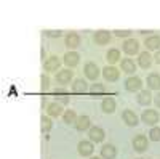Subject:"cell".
<instances>
[{"label": "cell", "mask_w": 160, "mask_h": 159, "mask_svg": "<svg viewBox=\"0 0 160 159\" xmlns=\"http://www.w3.org/2000/svg\"><path fill=\"white\" fill-rule=\"evenodd\" d=\"M61 68V60L58 55H51L48 56L45 61H43V71L45 74H50V72H58Z\"/></svg>", "instance_id": "6da1fadb"}, {"label": "cell", "mask_w": 160, "mask_h": 159, "mask_svg": "<svg viewBox=\"0 0 160 159\" xmlns=\"http://www.w3.org/2000/svg\"><path fill=\"white\" fill-rule=\"evenodd\" d=\"M72 79H74L72 69H59L55 74V81L58 82V87H66L68 84L72 82Z\"/></svg>", "instance_id": "7a4b0ae2"}, {"label": "cell", "mask_w": 160, "mask_h": 159, "mask_svg": "<svg viewBox=\"0 0 160 159\" xmlns=\"http://www.w3.org/2000/svg\"><path fill=\"white\" fill-rule=\"evenodd\" d=\"M122 50L125 55L128 56H135V55H139V42L136 39H127V40L122 44Z\"/></svg>", "instance_id": "3957f363"}, {"label": "cell", "mask_w": 160, "mask_h": 159, "mask_svg": "<svg viewBox=\"0 0 160 159\" xmlns=\"http://www.w3.org/2000/svg\"><path fill=\"white\" fill-rule=\"evenodd\" d=\"M141 121L146 124V125H155L158 121H160V114H158V111H155V109H144L142 113H141Z\"/></svg>", "instance_id": "277c9868"}, {"label": "cell", "mask_w": 160, "mask_h": 159, "mask_svg": "<svg viewBox=\"0 0 160 159\" xmlns=\"http://www.w3.org/2000/svg\"><path fill=\"white\" fill-rule=\"evenodd\" d=\"M101 74H102L106 82H117L118 77H120V71L115 68V66H111V64L104 66V68L101 69Z\"/></svg>", "instance_id": "5b68a950"}, {"label": "cell", "mask_w": 160, "mask_h": 159, "mask_svg": "<svg viewBox=\"0 0 160 159\" xmlns=\"http://www.w3.org/2000/svg\"><path fill=\"white\" fill-rule=\"evenodd\" d=\"M83 74H85V77L88 79V81H98V77H99V66L96 63H93V61L85 63Z\"/></svg>", "instance_id": "8992f818"}, {"label": "cell", "mask_w": 160, "mask_h": 159, "mask_svg": "<svg viewBox=\"0 0 160 159\" xmlns=\"http://www.w3.org/2000/svg\"><path fill=\"white\" fill-rule=\"evenodd\" d=\"M131 145H133V150L136 153H144L149 146V138L144 135H135L131 140Z\"/></svg>", "instance_id": "52a82bcc"}, {"label": "cell", "mask_w": 160, "mask_h": 159, "mask_svg": "<svg viewBox=\"0 0 160 159\" xmlns=\"http://www.w3.org/2000/svg\"><path fill=\"white\" fill-rule=\"evenodd\" d=\"M123 87L127 92H141L142 90V81L138 76H130L123 82Z\"/></svg>", "instance_id": "ba28073f"}, {"label": "cell", "mask_w": 160, "mask_h": 159, "mask_svg": "<svg viewBox=\"0 0 160 159\" xmlns=\"http://www.w3.org/2000/svg\"><path fill=\"white\" fill-rule=\"evenodd\" d=\"M71 92H72V93H75V95H82V93H87V92H90V87H88V84H87L85 79L77 77V79H74V82H72V85H71Z\"/></svg>", "instance_id": "9c48e42d"}, {"label": "cell", "mask_w": 160, "mask_h": 159, "mask_svg": "<svg viewBox=\"0 0 160 159\" xmlns=\"http://www.w3.org/2000/svg\"><path fill=\"white\" fill-rule=\"evenodd\" d=\"M77 151H78L80 156L88 157V156H91L93 153H95V143L90 141V140H82V141H78Z\"/></svg>", "instance_id": "30bf717a"}, {"label": "cell", "mask_w": 160, "mask_h": 159, "mask_svg": "<svg viewBox=\"0 0 160 159\" xmlns=\"http://www.w3.org/2000/svg\"><path fill=\"white\" fill-rule=\"evenodd\" d=\"M111 39H112L111 32L106 31V29H99V31H96L95 34H93V42H95L96 45H99V47L108 45L111 42Z\"/></svg>", "instance_id": "8fae6325"}, {"label": "cell", "mask_w": 160, "mask_h": 159, "mask_svg": "<svg viewBox=\"0 0 160 159\" xmlns=\"http://www.w3.org/2000/svg\"><path fill=\"white\" fill-rule=\"evenodd\" d=\"M47 116H50V117H59V116H62L64 114V104H61L59 101H51V103H48V106H47Z\"/></svg>", "instance_id": "7c38bea8"}, {"label": "cell", "mask_w": 160, "mask_h": 159, "mask_svg": "<svg viewBox=\"0 0 160 159\" xmlns=\"http://www.w3.org/2000/svg\"><path fill=\"white\" fill-rule=\"evenodd\" d=\"M88 137H90V141H93V143H101L106 138V132H104V129H101L98 125H91V129L88 130Z\"/></svg>", "instance_id": "4fadbf2b"}, {"label": "cell", "mask_w": 160, "mask_h": 159, "mask_svg": "<svg viewBox=\"0 0 160 159\" xmlns=\"http://www.w3.org/2000/svg\"><path fill=\"white\" fill-rule=\"evenodd\" d=\"M152 64H154V55H151L149 51H141L138 55V66L141 69H151Z\"/></svg>", "instance_id": "5bb4252c"}, {"label": "cell", "mask_w": 160, "mask_h": 159, "mask_svg": "<svg viewBox=\"0 0 160 159\" xmlns=\"http://www.w3.org/2000/svg\"><path fill=\"white\" fill-rule=\"evenodd\" d=\"M80 42L82 40H80V35L77 32H68L64 35V45L72 51H75V48L80 45Z\"/></svg>", "instance_id": "9a60e30c"}, {"label": "cell", "mask_w": 160, "mask_h": 159, "mask_svg": "<svg viewBox=\"0 0 160 159\" xmlns=\"http://www.w3.org/2000/svg\"><path fill=\"white\" fill-rule=\"evenodd\" d=\"M62 61H64V64L68 66V68H75V66L78 64V61H80V55H78L77 51L69 50V51H66V53H64Z\"/></svg>", "instance_id": "2e32d148"}, {"label": "cell", "mask_w": 160, "mask_h": 159, "mask_svg": "<svg viewBox=\"0 0 160 159\" xmlns=\"http://www.w3.org/2000/svg\"><path fill=\"white\" fill-rule=\"evenodd\" d=\"M154 101V97L151 93V90H141L138 92V95H136V103L141 104V106H151V103Z\"/></svg>", "instance_id": "e0dca14e"}, {"label": "cell", "mask_w": 160, "mask_h": 159, "mask_svg": "<svg viewBox=\"0 0 160 159\" xmlns=\"http://www.w3.org/2000/svg\"><path fill=\"white\" fill-rule=\"evenodd\" d=\"M122 121H123L125 125H128V127H136L138 122H139V119H138V116L133 113L131 109H125V111L122 113Z\"/></svg>", "instance_id": "ac0fdd59"}, {"label": "cell", "mask_w": 160, "mask_h": 159, "mask_svg": "<svg viewBox=\"0 0 160 159\" xmlns=\"http://www.w3.org/2000/svg\"><path fill=\"white\" fill-rule=\"evenodd\" d=\"M101 157L102 159H115L117 157V148L112 143H106L101 146Z\"/></svg>", "instance_id": "d6986e66"}, {"label": "cell", "mask_w": 160, "mask_h": 159, "mask_svg": "<svg viewBox=\"0 0 160 159\" xmlns=\"http://www.w3.org/2000/svg\"><path fill=\"white\" fill-rule=\"evenodd\" d=\"M101 109H102V113H106V114H114L115 109H117V103H115V100H114L112 97L104 98V100L101 101Z\"/></svg>", "instance_id": "ffe728a7"}, {"label": "cell", "mask_w": 160, "mask_h": 159, "mask_svg": "<svg viewBox=\"0 0 160 159\" xmlns=\"http://www.w3.org/2000/svg\"><path fill=\"white\" fill-rule=\"evenodd\" d=\"M120 69H122L125 74L133 76L135 71H136V63L133 61L131 58H123V60H120Z\"/></svg>", "instance_id": "44dd1931"}, {"label": "cell", "mask_w": 160, "mask_h": 159, "mask_svg": "<svg viewBox=\"0 0 160 159\" xmlns=\"http://www.w3.org/2000/svg\"><path fill=\"white\" fill-rule=\"evenodd\" d=\"M75 130L78 132H85V130H90L91 129V121H90V117L88 116H78L77 117V121H75Z\"/></svg>", "instance_id": "7402d4cb"}, {"label": "cell", "mask_w": 160, "mask_h": 159, "mask_svg": "<svg viewBox=\"0 0 160 159\" xmlns=\"http://www.w3.org/2000/svg\"><path fill=\"white\" fill-rule=\"evenodd\" d=\"M144 45H146V48H148V51L151 50H160V35H157V34H152V35H149V37H146V40H144Z\"/></svg>", "instance_id": "603a6c76"}, {"label": "cell", "mask_w": 160, "mask_h": 159, "mask_svg": "<svg viewBox=\"0 0 160 159\" xmlns=\"http://www.w3.org/2000/svg\"><path fill=\"white\" fill-rule=\"evenodd\" d=\"M146 84H148L149 90H158L160 92V74L157 72H151L148 77H146Z\"/></svg>", "instance_id": "cb8c5ba5"}, {"label": "cell", "mask_w": 160, "mask_h": 159, "mask_svg": "<svg viewBox=\"0 0 160 159\" xmlns=\"http://www.w3.org/2000/svg\"><path fill=\"white\" fill-rule=\"evenodd\" d=\"M106 60H108V63L111 66H114L117 61H120V50L117 48H109L108 53H106Z\"/></svg>", "instance_id": "d4e9b609"}, {"label": "cell", "mask_w": 160, "mask_h": 159, "mask_svg": "<svg viewBox=\"0 0 160 159\" xmlns=\"http://www.w3.org/2000/svg\"><path fill=\"white\" fill-rule=\"evenodd\" d=\"M40 129H42L43 134H48V132L53 129V121H51V117L43 114L42 117H40Z\"/></svg>", "instance_id": "484cf974"}, {"label": "cell", "mask_w": 160, "mask_h": 159, "mask_svg": "<svg viewBox=\"0 0 160 159\" xmlns=\"http://www.w3.org/2000/svg\"><path fill=\"white\" fill-rule=\"evenodd\" d=\"M77 113L74 111V109H66L64 111V114H62V121H64V124H75V121H77Z\"/></svg>", "instance_id": "4316f807"}, {"label": "cell", "mask_w": 160, "mask_h": 159, "mask_svg": "<svg viewBox=\"0 0 160 159\" xmlns=\"http://www.w3.org/2000/svg\"><path fill=\"white\" fill-rule=\"evenodd\" d=\"M106 92V85L101 84V82H95L90 85V93L91 95H102Z\"/></svg>", "instance_id": "83f0119b"}, {"label": "cell", "mask_w": 160, "mask_h": 159, "mask_svg": "<svg viewBox=\"0 0 160 159\" xmlns=\"http://www.w3.org/2000/svg\"><path fill=\"white\" fill-rule=\"evenodd\" d=\"M40 90H42L43 93H47V92L50 90V77L45 72L40 76Z\"/></svg>", "instance_id": "f1b7e54d"}, {"label": "cell", "mask_w": 160, "mask_h": 159, "mask_svg": "<svg viewBox=\"0 0 160 159\" xmlns=\"http://www.w3.org/2000/svg\"><path fill=\"white\" fill-rule=\"evenodd\" d=\"M131 32L133 31H130V29H115L114 31V35L115 37H120V39H130V35H131Z\"/></svg>", "instance_id": "f546056e"}, {"label": "cell", "mask_w": 160, "mask_h": 159, "mask_svg": "<svg viewBox=\"0 0 160 159\" xmlns=\"http://www.w3.org/2000/svg\"><path fill=\"white\" fill-rule=\"evenodd\" d=\"M149 140L151 141H160V127H152L149 132Z\"/></svg>", "instance_id": "4dcf8cb0"}, {"label": "cell", "mask_w": 160, "mask_h": 159, "mask_svg": "<svg viewBox=\"0 0 160 159\" xmlns=\"http://www.w3.org/2000/svg\"><path fill=\"white\" fill-rule=\"evenodd\" d=\"M53 93H55V97H68V90H66V87H56L53 88Z\"/></svg>", "instance_id": "1f68e13d"}, {"label": "cell", "mask_w": 160, "mask_h": 159, "mask_svg": "<svg viewBox=\"0 0 160 159\" xmlns=\"http://www.w3.org/2000/svg\"><path fill=\"white\" fill-rule=\"evenodd\" d=\"M43 34H45L47 37H50V39H58V37L62 35V31H56V29H55V31H45Z\"/></svg>", "instance_id": "d6a6232c"}, {"label": "cell", "mask_w": 160, "mask_h": 159, "mask_svg": "<svg viewBox=\"0 0 160 159\" xmlns=\"http://www.w3.org/2000/svg\"><path fill=\"white\" fill-rule=\"evenodd\" d=\"M154 63L160 64V50H157V51L154 53Z\"/></svg>", "instance_id": "836d02e7"}, {"label": "cell", "mask_w": 160, "mask_h": 159, "mask_svg": "<svg viewBox=\"0 0 160 159\" xmlns=\"http://www.w3.org/2000/svg\"><path fill=\"white\" fill-rule=\"evenodd\" d=\"M154 103H155V106H157V108H160V92H158V93L154 97Z\"/></svg>", "instance_id": "e575fe53"}, {"label": "cell", "mask_w": 160, "mask_h": 159, "mask_svg": "<svg viewBox=\"0 0 160 159\" xmlns=\"http://www.w3.org/2000/svg\"><path fill=\"white\" fill-rule=\"evenodd\" d=\"M139 32H141V34H144V35H148V34H151V35H152V34H154V31H149V29H141Z\"/></svg>", "instance_id": "d590c367"}, {"label": "cell", "mask_w": 160, "mask_h": 159, "mask_svg": "<svg viewBox=\"0 0 160 159\" xmlns=\"http://www.w3.org/2000/svg\"><path fill=\"white\" fill-rule=\"evenodd\" d=\"M90 159H102V157H99V156H91Z\"/></svg>", "instance_id": "8d00e7d4"}, {"label": "cell", "mask_w": 160, "mask_h": 159, "mask_svg": "<svg viewBox=\"0 0 160 159\" xmlns=\"http://www.w3.org/2000/svg\"><path fill=\"white\" fill-rule=\"evenodd\" d=\"M139 159H141V157H139Z\"/></svg>", "instance_id": "74e56055"}]
</instances>
